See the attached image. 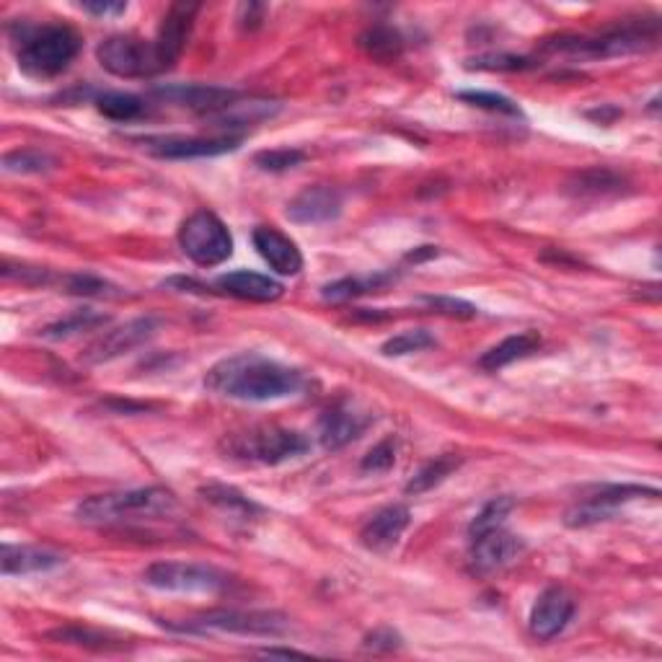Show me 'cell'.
I'll use <instances>...</instances> for the list:
<instances>
[{
	"instance_id": "1",
	"label": "cell",
	"mask_w": 662,
	"mask_h": 662,
	"mask_svg": "<svg viewBox=\"0 0 662 662\" xmlns=\"http://www.w3.org/2000/svg\"><path fill=\"white\" fill-rule=\"evenodd\" d=\"M207 389L238 401H278L303 389L301 370L282 366L259 352L220 360L205 378Z\"/></svg>"
},
{
	"instance_id": "2",
	"label": "cell",
	"mask_w": 662,
	"mask_h": 662,
	"mask_svg": "<svg viewBox=\"0 0 662 662\" xmlns=\"http://www.w3.org/2000/svg\"><path fill=\"white\" fill-rule=\"evenodd\" d=\"M80 52V36L65 24H47L21 36L19 68L32 78H55L70 68Z\"/></svg>"
},
{
	"instance_id": "3",
	"label": "cell",
	"mask_w": 662,
	"mask_h": 662,
	"mask_svg": "<svg viewBox=\"0 0 662 662\" xmlns=\"http://www.w3.org/2000/svg\"><path fill=\"white\" fill-rule=\"evenodd\" d=\"M176 510V497L169 489L145 487L128 489V492H109L88 497L78 504V518L84 523H119L132 518L169 516Z\"/></svg>"
},
{
	"instance_id": "4",
	"label": "cell",
	"mask_w": 662,
	"mask_h": 662,
	"mask_svg": "<svg viewBox=\"0 0 662 662\" xmlns=\"http://www.w3.org/2000/svg\"><path fill=\"white\" fill-rule=\"evenodd\" d=\"M311 448L308 437L285 427H254L249 433L228 435L223 441L226 458L251 460V464L278 466L290 458L303 456Z\"/></svg>"
},
{
	"instance_id": "5",
	"label": "cell",
	"mask_w": 662,
	"mask_h": 662,
	"mask_svg": "<svg viewBox=\"0 0 662 662\" xmlns=\"http://www.w3.org/2000/svg\"><path fill=\"white\" fill-rule=\"evenodd\" d=\"M178 247L197 267H218L234 254V236L218 215L197 210L178 228Z\"/></svg>"
},
{
	"instance_id": "6",
	"label": "cell",
	"mask_w": 662,
	"mask_h": 662,
	"mask_svg": "<svg viewBox=\"0 0 662 662\" xmlns=\"http://www.w3.org/2000/svg\"><path fill=\"white\" fill-rule=\"evenodd\" d=\"M96 57H99L101 68L117 78H151L166 70L155 42L132 34H117L104 40L96 50Z\"/></svg>"
},
{
	"instance_id": "7",
	"label": "cell",
	"mask_w": 662,
	"mask_h": 662,
	"mask_svg": "<svg viewBox=\"0 0 662 662\" xmlns=\"http://www.w3.org/2000/svg\"><path fill=\"white\" fill-rule=\"evenodd\" d=\"M287 619L270 611H210L189 619L184 623H174L178 631L189 634H207V631H223V634H243V637H285Z\"/></svg>"
},
{
	"instance_id": "8",
	"label": "cell",
	"mask_w": 662,
	"mask_h": 662,
	"mask_svg": "<svg viewBox=\"0 0 662 662\" xmlns=\"http://www.w3.org/2000/svg\"><path fill=\"white\" fill-rule=\"evenodd\" d=\"M145 585L163 593H218L228 585L226 572L195 562H155L145 569Z\"/></svg>"
},
{
	"instance_id": "9",
	"label": "cell",
	"mask_w": 662,
	"mask_h": 662,
	"mask_svg": "<svg viewBox=\"0 0 662 662\" xmlns=\"http://www.w3.org/2000/svg\"><path fill=\"white\" fill-rule=\"evenodd\" d=\"M639 497H650V500H658L660 492L650 487H639V485H611L598 489V492L585 497L583 502L575 504L564 518V523L572 528H585L593 523H600V520H608L614 516L621 504H627L631 500H639Z\"/></svg>"
},
{
	"instance_id": "10",
	"label": "cell",
	"mask_w": 662,
	"mask_h": 662,
	"mask_svg": "<svg viewBox=\"0 0 662 662\" xmlns=\"http://www.w3.org/2000/svg\"><path fill=\"white\" fill-rule=\"evenodd\" d=\"M241 135H215V138H148L143 148L155 159L184 161V159H213L236 151L241 145Z\"/></svg>"
},
{
	"instance_id": "11",
	"label": "cell",
	"mask_w": 662,
	"mask_h": 662,
	"mask_svg": "<svg viewBox=\"0 0 662 662\" xmlns=\"http://www.w3.org/2000/svg\"><path fill=\"white\" fill-rule=\"evenodd\" d=\"M575 616V598L564 587H546L531 611V634L541 642L560 637Z\"/></svg>"
},
{
	"instance_id": "12",
	"label": "cell",
	"mask_w": 662,
	"mask_h": 662,
	"mask_svg": "<svg viewBox=\"0 0 662 662\" xmlns=\"http://www.w3.org/2000/svg\"><path fill=\"white\" fill-rule=\"evenodd\" d=\"M523 541L516 533L504 531V528H492V531L476 535L471 539V564L476 572H495L508 567L523 554Z\"/></svg>"
},
{
	"instance_id": "13",
	"label": "cell",
	"mask_w": 662,
	"mask_h": 662,
	"mask_svg": "<svg viewBox=\"0 0 662 662\" xmlns=\"http://www.w3.org/2000/svg\"><path fill=\"white\" fill-rule=\"evenodd\" d=\"M155 332V322L153 318H135V322H128L124 326H117V329L104 332L99 339L94 341L91 347L84 352L86 362H107L115 360V357L130 352L153 337Z\"/></svg>"
},
{
	"instance_id": "14",
	"label": "cell",
	"mask_w": 662,
	"mask_h": 662,
	"mask_svg": "<svg viewBox=\"0 0 662 662\" xmlns=\"http://www.w3.org/2000/svg\"><path fill=\"white\" fill-rule=\"evenodd\" d=\"M251 238H254V249L259 251V257H262L278 274L295 278V274L303 270L301 249H297L293 238H287L282 230L272 226H259L254 228V236Z\"/></svg>"
},
{
	"instance_id": "15",
	"label": "cell",
	"mask_w": 662,
	"mask_h": 662,
	"mask_svg": "<svg viewBox=\"0 0 662 662\" xmlns=\"http://www.w3.org/2000/svg\"><path fill=\"white\" fill-rule=\"evenodd\" d=\"M195 13H197L195 3H176L171 6L166 17H163L155 47H159V55L166 70L174 68V63L182 57L184 47H187L192 24H195Z\"/></svg>"
},
{
	"instance_id": "16",
	"label": "cell",
	"mask_w": 662,
	"mask_h": 662,
	"mask_svg": "<svg viewBox=\"0 0 662 662\" xmlns=\"http://www.w3.org/2000/svg\"><path fill=\"white\" fill-rule=\"evenodd\" d=\"M368 425V414L357 412V409L349 404H339L329 409V412H324L322 420H318V441H322L326 451H339L345 448L347 443H352L355 437L366 433Z\"/></svg>"
},
{
	"instance_id": "17",
	"label": "cell",
	"mask_w": 662,
	"mask_h": 662,
	"mask_svg": "<svg viewBox=\"0 0 662 662\" xmlns=\"http://www.w3.org/2000/svg\"><path fill=\"white\" fill-rule=\"evenodd\" d=\"M409 520H412V512H409L406 504H389V508L378 510L376 516L362 525V546L370 549V552H389V549L399 544L401 535H404Z\"/></svg>"
},
{
	"instance_id": "18",
	"label": "cell",
	"mask_w": 662,
	"mask_h": 662,
	"mask_svg": "<svg viewBox=\"0 0 662 662\" xmlns=\"http://www.w3.org/2000/svg\"><path fill=\"white\" fill-rule=\"evenodd\" d=\"M159 96L178 104V107H187L192 111H199V115H205V117H213L226 107H230V104L238 99V91H234V88L192 84V86L159 88Z\"/></svg>"
},
{
	"instance_id": "19",
	"label": "cell",
	"mask_w": 662,
	"mask_h": 662,
	"mask_svg": "<svg viewBox=\"0 0 662 662\" xmlns=\"http://www.w3.org/2000/svg\"><path fill=\"white\" fill-rule=\"evenodd\" d=\"M341 213V197L332 187H308L287 205V218L301 226L329 223Z\"/></svg>"
},
{
	"instance_id": "20",
	"label": "cell",
	"mask_w": 662,
	"mask_h": 662,
	"mask_svg": "<svg viewBox=\"0 0 662 662\" xmlns=\"http://www.w3.org/2000/svg\"><path fill=\"white\" fill-rule=\"evenodd\" d=\"M215 285H218L223 293L241 297V301H251V303H272V301H278V297H282V293H285V287H282L274 278H270V274H259V272H249V270L223 274Z\"/></svg>"
},
{
	"instance_id": "21",
	"label": "cell",
	"mask_w": 662,
	"mask_h": 662,
	"mask_svg": "<svg viewBox=\"0 0 662 662\" xmlns=\"http://www.w3.org/2000/svg\"><path fill=\"white\" fill-rule=\"evenodd\" d=\"M65 562V556H59L50 549H40V546H3V554H0V569H3L6 577L11 575H36V572H50L59 567Z\"/></svg>"
},
{
	"instance_id": "22",
	"label": "cell",
	"mask_w": 662,
	"mask_h": 662,
	"mask_svg": "<svg viewBox=\"0 0 662 662\" xmlns=\"http://www.w3.org/2000/svg\"><path fill=\"white\" fill-rule=\"evenodd\" d=\"M541 347V334L539 332H523V334H512V337L502 339L500 345L485 352V357L479 360V366L485 370H502L512 366V362L525 360L533 352H539Z\"/></svg>"
},
{
	"instance_id": "23",
	"label": "cell",
	"mask_w": 662,
	"mask_h": 662,
	"mask_svg": "<svg viewBox=\"0 0 662 662\" xmlns=\"http://www.w3.org/2000/svg\"><path fill=\"white\" fill-rule=\"evenodd\" d=\"M278 109H280V104H274V101H262V99L238 101L236 99L230 107H226L223 111H218V115H213L207 119L213 122V128L226 130V135H234L236 128H249V124L262 122V119L272 117Z\"/></svg>"
},
{
	"instance_id": "24",
	"label": "cell",
	"mask_w": 662,
	"mask_h": 662,
	"mask_svg": "<svg viewBox=\"0 0 662 662\" xmlns=\"http://www.w3.org/2000/svg\"><path fill=\"white\" fill-rule=\"evenodd\" d=\"M460 466L458 456H437L435 460H430L427 466H422L420 471L412 476V481L406 485V495H425L430 489H435L437 485H443L448 476L456 471Z\"/></svg>"
},
{
	"instance_id": "25",
	"label": "cell",
	"mask_w": 662,
	"mask_h": 662,
	"mask_svg": "<svg viewBox=\"0 0 662 662\" xmlns=\"http://www.w3.org/2000/svg\"><path fill=\"white\" fill-rule=\"evenodd\" d=\"M360 44L370 57L381 59V63H391V59H397L401 50H404V40H401V34L391 26L368 29V32L360 36Z\"/></svg>"
},
{
	"instance_id": "26",
	"label": "cell",
	"mask_w": 662,
	"mask_h": 662,
	"mask_svg": "<svg viewBox=\"0 0 662 662\" xmlns=\"http://www.w3.org/2000/svg\"><path fill=\"white\" fill-rule=\"evenodd\" d=\"M203 495H205L207 502H213L215 508L228 512L230 518L247 520V518L254 516V512H259V508L249 500V497L238 495L236 489H230V487H207V489H203Z\"/></svg>"
},
{
	"instance_id": "27",
	"label": "cell",
	"mask_w": 662,
	"mask_h": 662,
	"mask_svg": "<svg viewBox=\"0 0 662 662\" xmlns=\"http://www.w3.org/2000/svg\"><path fill=\"white\" fill-rule=\"evenodd\" d=\"M96 107H99L104 117L117 119V122H130V119L143 117L145 111L143 99L132 94H104L96 99Z\"/></svg>"
},
{
	"instance_id": "28",
	"label": "cell",
	"mask_w": 662,
	"mask_h": 662,
	"mask_svg": "<svg viewBox=\"0 0 662 662\" xmlns=\"http://www.w3.org/2000/svg\"><path fill=\"white\" fill-rule=\"evenodd\" d=\"M107 324V318L94 314V311H78V314H73L68 318H63V322L52 324L47 326V329L42 332L44 339H52V341H59V339H70L76 337V334L80 332H94L96 326H104Z\"/></svg>"
},
{
	"instance_id": "29",
	"label": "cell",
	"mask_w": 662,
	"mask_h": 662,
	"mask_svg": "<svg viewBox=\"0 0 662 662\" xmlns=\"http://www.w3.org/2000/svg\"><path fill=\"white\" fill-rule=\"evenodd\" d=\"M55 166V159H50L47 153L34 151V148H19L3 155V169L9 174H44Z\"/></svg>"
},
{
	"instance_id": "30",
	"label": "cell",
	"mask_w": 662,
	"mask_h": 662,
	"mask_svg": "<svg viewBox=\"0 0 662 662\" xmlns=\"http://www.w3.org/2000/svg\"><path fill=\"white\" fill-rule=\"evenodd\" d=\"M512 510H516V500H512V497H495V500L487 502L485 508L479 510V516L471 520L468 535L476 539V535L492 531V528H500Z\"/></svg>"
},
{
	"instance_id": "31",
	"label": "cell",
	"mask_w": 662,
	"mask_h": 662,
	"mask_svg": "<svg viewBox=\"0 0 662 662\" xmlns=\"http://www.w3.org/2000/svg\"><path fill=\"white\" fill-rule=\"evenodd\" d=\"M433 345H435L433 334L425 329H412V332H401V334H397V337H391L381 349H383V355H389V357H401V355L422 352V349H427Z\"/></svg>"
},
{
	"instance_id": "32",
	"label": "cell",
	"mask_w": 662,
	"mask_h": 662,
	"mask_svg": "<svg viewBox=\"0 0 662 662\" xmlns=\"http://www.w3.org/2000/svg\"><path fill=\"white\" fill-rule=\"evenodd\" d=\"M623 178L608 169L585 171L583 176H577V192L579 195H600V192H619Z\"/></svg>"
},
{
	"instance_id": "33",
	"label": "cell",
	"mask_w": 662,
	"mask_h": 662,
	"mask_svg": "<svg viewBox=\"0 0 662 662\" xmlns=\"http://www.w3.org/2000/svg\"><path fill=\"white\" fill-rule=\"evenodd\" d=\"M383 278H370V280H360V278H345L339 282H332V285L324 287V297L326 301H349V297L366 295L370 290H376L381 285Z\"/></svg>"
},
{
	"instance_id": "34",
	"label": "cell",
	"mask_w": 662,
	"mask_h": 662,
	"mask_svg": "<svg viewBox=\"0 0 662 662\" xmlns=\"http://www.w3.org/2000/svg\"><path fill=\"white\" fill-rule=\"evenodd\" d=\"M458 99H464L474 107L487 109V111H497V115H510V117H520L518 104L508 99V96L500 94H487V91H460Z\"/></svg>"
},
{
	"instance_id": "35",
	"label": "cell",
	"mask_w": 662,
	"mask_h": 662,
	"mask_svg": "<svg viewBox=\"0 0 662 662\" xmlns=\"http://www.w3.org/2000/svg\"><path fill=\"white\" fill-rule=\"evenodd\" d=\"M393 464H397V443H393V437H386V441H381L368 451V456L362 458L360 468L366 474H386L391 471Z\"/></svg>"
},
{
	"instance_id": "36",
	"label": "cell",
	"mask_w": 662,
	"mask_h": 662,
	"mask_svg": "<svg viewBox=\"0 0 662 662\" xmlns=\"http://www.w3.org/2000/svg\"><path fill=\"white\" fill-rule=\"evenodd\" d=\"M306 161V153L295 151V148H274V151L257 153L254 163L264 171H287L301 166Z\"/></svg>"
},
{
	"instance_id": "37",
	"label": "cell",
	"mask_w": 662,
	"mask_h": 662,
	"mask_svg": "<svg viewBox=\"0 0 662 662\" xmlns=\"http://www.w3.org/2000/svg\"><path fill=\"white\" fill-rule=\"evenodd\" d=\"M65 290L73 295H94V297L117 295L111 293L109 282L94 278V274H68V278H65Z\"/></svg>"
},
{
	"instance_id": "38",
	"label": "cell",
	"mask_w": 662,
	"mask_h": 662,
	"mask_svg": "<svg viewBox=\"0 0 662 662\" xmlns=\"http://www.w3.org/2000/svg\"><path fill=\"white\" fill-rule=\"evenodd\" d=\"M425 303L430 308H435L437 314H445V316H456V318H474L476 314H479V308L471 306V303L460 301V297H425Z\"/></svg>"
},
{
	"instance_id": "39",
	"label": "cell",
	"mask_w": 662,
	"mask_h": 662,
	"mask_svg": "<svg viewBox=\"0 0 662 662\" xmlns=\"http://www.w3.org/2000/svg\"><path fill=\"white\" fill-rule=\"evenodd\" d=\"M471 68H487V70H520V68H528V59H523V57H512V55L479 57V59H474Z\"/></svg>"
},
{
	"instance_id": "40",
	"label": "cell",
	"mask_w": 662,
	"mask_h": 662,
	"mask_svg": "<svg viewBox=\"0 0 662 662\" xmlns=\"http://www.w3.org/2000/svg\"><path fill=\"white\" fill-rule=\"evenodd\" d=\"M84 11L94 13V17H119L128 11V3H84Z\"/></svg>"
},
{
	"instance_id": "41",
	"label": "cell",
	"mask_w": 662,
	"mask_h": 662,
	"mask_svg": "<svg viewBox=\"0 0 662 662\" xmlns=\"http://www.w3.org/2000/svg\"><path fill=\"white\" fill-rule=\"evenodd\" d=\"M264 654H301V652H295V650H274V647H270V650H267Z\"/></svg>"
}]
</instances>
